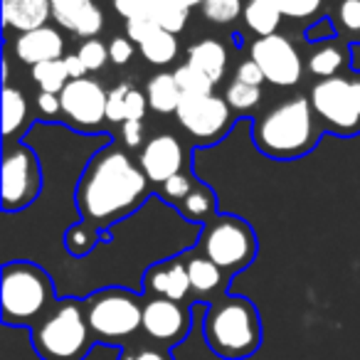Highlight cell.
<instances>
[{
	"mask_svg": "<svg viewBox=\"0 0 360 360\" xmlns=\"http://www.w3.org/2000/svg\"><path fill=\"white\" fill-rule=\"evenodd\" d=\"M42 191V168L35 150L25 143L6 141L3 150V210L15 212L25 210L37 200Z\"/></svg>",
	"mask_w": 360,
	"mask_h": 360,
	"instance_id": "obj_9",
	"label": "cell"
},
{
	"mask_svg": "<svg viewBox=\"0 0 360 360\" xmlns=\"http://www.w3.org/2000/svg\"><path fill=\"white\" fill-rule=\"evenodd\" d=\"M207 348L225 360H245L262 345V319L245 296L225 294L205 306L202 321Z\"/></svg>",
	"mask_w": 360,
	"mask_h": 360,
	"instance_id": "obj_2",
	"label": "cell"
},
{
	"mask_svg": "<svg viewBox=\"0 0 360 360\" xmlns=\"http://www.w3.org/2000/svg\"><path fill=\"white\" fill-rule=\"evenodd\" d=\"M52 20L72 35L91 40L104 27V13L94 0H52Z\"/></svg>",
	"mask_w": 360,
	"mask_h": 360,
	"instance_id": "obj_16",
	"label": "cell"
},
{
	"mask_svg": "<svg viewBox=\"0 0 360 360\" xmlns=\"http://www.w3.org/2000/svg\"><path fill=\"white\" fill-rule=\"evenodd\" d=\"M180 168H183V146L178 143L175 136H153L141 150V170H143L150 183L163 186L165 180L180 173Z\"/></svg>",
	"mask_w": 360,
	"mask_h": 360,
	"instance_id": "obj_15",
	"label": "cell"
},
{
	"mask_svg": "<svg viewBox=\"0 0 360 360\" xmlns=\"http://www.w3.org/2000/svg\"><path fill=\"white\" fill-rule=\"evenodd\" d=\"M191 276H188V264L180 257H170L165 262L148 266L143 274V296L146 299H170L183 301L191 296Z\"/></svg>",
	"mask_w": 360,
	"mask_h": 360,
	"instance_id": "obj_14",
	"label": "cell"
},
{
	"mask_svg": "<svg viewBox=\"0 0 360 360\" xmlns=\"http://www.w3.org/2000/svg\"><path fill=\"white\" fill-rule=\"evenodd\" d=\"M50 18L52 0H3V22L18 35L45 27Z\"/></svg>",
	"mask_w": 360,
	"mask_h": 360,
	"instance_id": "obj_19",
	"label": "cell"
},
{
	"mask_svg": "<svg viewBox=\"0 0 360 360\" xmlns=\"http://www.w3.org/2000/svg\"><path fill=\"white\" fill-rule=\"evenodd\" d=\"M250 60H255L259 65V70L264 72V79L271 82L274 86L299 84L301 72H304L296 47L291 45L289 37L279 35V32L257 37L250 47Z\"/></svg>",
	"mask_w": 360,
	"mask_h": 360,
	"instance_id": "obj_12",
	"label": "cell"
},
{
	"mask_svg": "<svg viewBox=\"0 0 360 360\" xmlns=\"http://www.w3.org/2000/svg\"><path fill=\"white\" fill-rule=\"evenodd\" d=\"M217 202H215V195H212L210 188L200 186V183H195V188L191 191V195L186 198V200L180 202V212L188 217V220L193 222H210L212 217L217 215Z\"/></svg>",
	"mask_w": 360,
	"mask_h": 360,
	"instance_id": "obj_25",
	"label": "cell"
},
{
	"mask_svg": "<svg viewBox=\"0 0 360 360\" xmlns=\"http://www.w3.org/2000/svg\"><path fill=\"white\" fill-rule=\"evenodd\" d=\"M245 13L242 0H205L202 3V15L215 25H230Z\"/></svg>",
	"mask_w": 360,
	"mask_h": 360,
	"instance_id": "obj_33",
	"label": "cell"
},
{
	"mask_svg": "<svg viewBox=\"0 0 360 360\" xmlns=\"http://www.w3.org/2000/svg\"><path fill=\"white\" fill-rule=\"evenodd\" d=\"M141 55L150 62V65H170L178 55V40L170 32L155 27L143 42H141Z\"/></svg>",
	"mask_w": 360,
	"mask_h": 360,
	"instance_id": "obj_24",
	"label": "cell"
},
{
	"mask_svg": "<svg viewBox=\"0 0 360 360\" xmlns=\"http://www.w3.org/2000/svg\"><path fill=\"white\" fill-rule=\"evenodd\" d=\"M32 348L42 360H84L96 345L84 301L60 299L30 328Z\"/></svg>",
	"mask_w": 360,
	"mask_h": 360,
	"instance_id": "obj_4",
	"label": "cell"
},
{
	"mask_svg": "<svg viewBox=\"0 0 360 360\" xmlns=\"http://www.w3.org/2000/svg\"><path fill=\"white\" fill-rule=\"evenodd\" d=\"M15 55L20 62H27L32 67L40 65V62L60 60V57H65V40L52 27H37V30L18 35Z\"/></svg>",
	"mask_w": 360,
	"mask_h": 360,
	"instance_id": "obj_18",
	"label": "cell"
},
{
	"mask_svg": "<svg viewBox=\"0 0 360 360\" xmlns=\"http://www.w3.org/2000/svg\"><path fill=\"white\" fill-rule=\"evenodd\" d=\"M121 139L129 148H139L143 141V121H124L121 124Z\"/></svg>",
	"mask_w": 360,
	"mask_h": 360,
	"instance_id": "obj_45",
	"label": "cell"
},
{
	"mask_svg": "<svg viewBox=\"0 0 360 360\" xmlns=\"http://www.w3.org/2000/svg\"><path fill=\"white\" fill-rule=\"evenodd\" d=\"M200 250L227 276L247 269L257 257V237L250 222L237 215H215L205 222L200 237Z\"/></svg>",
	"mask_w": 360,
	"mask_h": 360,
	"instance_id": "obj_7",
	"label": "cell"
},
{
	"mask_svg": "<svg viewBox=\"0 0 360 360\" xmlns=\"http://www.w3.org/2000/svg\"><path fill=\"white\" fill-rule=\"evenodd\" d=\"M153 30H155V22L150 15H139V18H129V20H126V37H129L131 42H136V45H141Z\"/></svg>",
	"mask_w": 360,
	"mask_h": 360,
	"instance_id": "obj_40",
	"label": "cell"
},
{
	"mask_svg": "<svg viewBox=\"0 0 360 360\" xmlns=\"http://www.w3.org/2000/svg\"><path fill=\"white\" fill-rule=\"evenodd\" d=\"M193 326V306L170 299L143 301V333L150 343L173 348L188 338Z\"/></svg>",
	"mask_w": 360,
	"mask_h": 360,
	"instance_id": "obj_11",
	"label": "cell"
},
{
	"mask_svg": "<svg viewBox=\"0 0 360 360\" xmlns=\"http://www.w3.org/2000/svg\"><path fill=\"white\" fill-rule=\"evenodd\" d=\"M281 18L284 15L279 13V8H276L274 0H247L245 13H242L245 25L250 27L257 37L276 35Z\"/></svg>",
	"mask_w": 360,
	"mask_h": 360,
	"instance_id": "obj_22",
	"label": "cell"
},
{
	"mask_svg": "<svg viewBox=\"0 0 360 360\" xmlns=\"http://www.w3.org/2000/svg\"><path fill=\"white\" fill-rule=\"evenodd\" d=\"M188 65L207 77L210 82H220L227 72V50L217 40H200L188 47Z\"/></svg>",
	"mask_w": 360,
	"mask_h": 360,
	"instance_id": "obj_20",
	"label": "cell"
},
{
	"mask_svg": "<svg viewBox=\"0 0 360 360\" xmlns=\"http://www.w3.org/2000/svg\"><path fill=\"white\" fill-rule=\"evenodd\" d=\"M146 99L155 114H175L180 99H183V91H180L173 72H158L155 77H150L148 86H146Z\"/></svg>",
	"mask_w": 360,
	"mask_h": 360,
	"instance_id": "obj_21",
	"label": "cell"
},
{
	"mask_svg": "<svg viewBox=\"0 0 360 360\" xmlns=\"http://www.w3.org/2000/svg\"><path fill=\"white\" fill-rule=\"evenodd\" d=\"M131 84L129 82H121L114 89L109 91V99H106V121H114V124H124V99L129 94Z\"/></svg>",
	"mask_w": 360,
	"mask_h": 360,
	"instance_id": "obj_38",
	"label": "cell"
},
{
	"mask_svg": "<svg viewBox=\"0 0 360 360\" xmlns=\"http://www.w3.org/2000/svg\"><path fill=\"white\" fill-rule=\"evenodd\" d=\"M148 198V178L134 160L119 150V146H106L96 150L82 173L77 186V207L82 220L96 230L116 225L129 217Z\"/></svg>",
	"mask_w": 360,
	"mask_h": 360,
	"instance_id": "obj_1",
	"label": "cell"
},
{
	"mask_svg": "<svg viewBox=\"0 0 360 360\" xmlns=\"http://www.w3.org/2000/svg\"><path fill=\"white\" fill-rule=\"evenodd\" d=\"M62 60H65V67H67V72H70V79H82V77H86V72H89L77 52L75 55H65Z\"/></svg>",
	"mask_w": 360,
	"mask_h": 360,
	"instance_id": "obj_47",
	"label": "cell"
},
{
	"mask_svg": "<svg viewBox=\"0 0 360 360\" xmlns=\"http://www.w3.org/2000/svg\"><path fill=\"white\" fill-rule=\"evenodd\" d=\"M252 141L264 155L289 160L306 155L319 141L314 126V106L306 96L281 101L255 121Z\"/></svg>",
	"mask_w": 360,
	"mask_h": 360,
	"instance_id": "obj_3",
	"label": "cell"
},
{
	"mask_svg": "<svg viewBox=\"0 0 360 360\" xmlns=\"http://www.w3.org/2000/svg\"><path fill=\"white\" fill-rule=\"evenodd\" d=\"M131 57H134V42H131L129 37H114V40L109 42V60L114 62V65H119V67L129 65Z\"/></svg>",
	"mask_w": 360,
	"mask_h": 360,
	"instance_id": "obj_42",
	"label": "cell"
},
{
	"mask_svg": "<svg viewBox=\"0 0 360 360\" xmlns=\"http://www.w3.org/2000/svg\"><path fill=\"white\" fill-rule=\"evenodd\" d=\"M106 99L109 91L96 79L82 77V79H70V84L62 89V114L75 126L84 131H91L106 119Z\"/></svg>",
	"mask_w": 360,
	"mask_h": 360,
	"instance_id": "obj_13",
	"label": "cell"
},
{
	"mask_svg": "<svg viewBox=\"0 0 360 360\" xmlns=\"http://www.w3.org/2000/svg\"><path fill=\"white\" fill-rule=\"evenodd\" d=\"M343 65H345V50L335 45V42H323L309 57V72L314 77H321V79L335 77Z\"/></svg>",
	"mask_w": 360,
	"mask_h": 360,
	"instance_id": "obj_26",
	"label": "cell"
},
{
	"mask_svg": "<svg viewBox=\"0 0 360 360\" xmlns=\"http://www.w3.org/2000/svg\"><path fill=\"white\" fill-rule=\"evenodd\" d=\"M235 79L245 82V84H252V86H262L266 82L264 72L259 70V65H257L255 60L240 62V67H237V72H235Z\"/></svg>",
	"mask_w": 360,
	"mask_h": 360,
	"instance_id": "obj_43",
	"label": "cell"
},
{
	"mask_svg": "<svg viewBox=\"0 0 360 360\" xmlns=\"http://www.w3.org/2000/svg\"><path fill=\"white\" fill-rule=\"evenodd\" d=\"M146 109H148L146 94H141L139 89L131 86L129 94H126V99H124V121H143Z\"/></svg>",
	"mask_w": 360,
	"mask_h": 360,
	"instance_id": "obj_39",
	"label": "cell"
},
{
	"mask_svg": "<svg viewBox=\"0 0 360 360\" xmlns=\"http://www.w3.org/2000/svg\"><path fill=\"white\" fill-rule=\"evenodd\" d=\"M32 79L40 86V91L62 94V89L70 84V72L65 67V60H50L32 67Z\"/></svg>",
	"mask_w": 360,
	"mask_h": 360,
	"instance_id": "obj_27",
	"label": "cell"
},
{
	"mask_svg": "<svg viewBox=\"0 0 360 360\" xmlns=\"http://www.w3.org/2000/svg\"><path fill=\"white\" fill-rule=\"evenodd\" d=\"M335 37L333 18H321L306 30V40L309 42H330Z\"/></svg>",
	"mask_w": 360,
	"mask_h": 360,
	"instance_id": "obj_44",
	"label": "cell"
},
{
	"mask_svg": "<svg viewBox=\"0 0 360 360\" xmlns=\"http://www.w3.org/2000/svg\"><path fill=\"white\" fill-rule=\"evenodd\" d=\"M262 99V86L245 84L240 79H232V84L225 91V101L230 104L232 111H250L259 104Z\"/></svg>",
	"mask_w": 360,
	"mask_h": 360,
	"instance_id": "obj_32",
	"label": "cell"
},
{
	"mask_svg": "<svg viewBox=\"0 0 360 360\" xmlns=\"http://www.w3.org/2000/svg\"><path fill=\"white\" fill-rule=\"evenodd\" d=\"M284 18L291 20H321L328 8V0H274Z\"/></svg>",
	"mask_w": 360,
	"mask_h": 360,
	"instance_id": "obj_30",
	"label": "cell"
},
{
	"mask_svg": "<svg viewBox=\"0 0 360 360\" xmlns=\"http://www.w3.org/2000/svg\"><path fill=\"white\" fill-rule=\"evenodd\" d=\"M333 22H338L348 35L360 32V0H335Z\"/></svg>",
	"mask_w": 360,
	"mask_h": 360,
	"instance_id": "obj_35",
	"label": "cell"
},
{
	"mask_svg": "<svg viewBox=\"0 0 360 360\" xmlns=\"http://www.w3.org/2000/svg\"><path fill=\"white\" fill-rule=\"evenodd\" d=\"M155 0H114V11L121 18H139V15H150Z\"/></svg>",
	"mask_w": 360,
	"mask_h": 360,
	"instance_id": "obj_41",
	"label": "cell"
},
{
	"mask_svg": "<svg viewBox=\"0 0 360 360\" xmlns=\"http://www.w3.org/2000/svg\"><path fill=\"white\" fill-rule=\"evenodd\" d=\"M37 109H40L45 116H55V114H60V111H62L60 94H50V91H40V94H37Z\"/></svg>",
	"mask_w": 360,
	"mask_h": 360,
	"instance_id": "obj_46",
	"label": "cell"
},
{
	"mask_svg": "<svg viewBox=\"0 0 360 360\" xmlns=\"http://www.w3.org/2000/svg\"><path fill=\"white\" fill-rule=\"evenodd\" d=\"M86 321L99 345L126 348L143 330V299L121 286L99 289L84 299Z\"/></svg>",
	"mask_w": 360,
	"mask_h": 360,
	"instance_id": "obj_6",
	"label": "cell"
},
{
	"mask_svg": "<svg viewBox=\"0 0 360 360\" xmlns=\"http://www.w3.org/2000/svg\"><path fill=\"white\" fill-rule=\"evenodd\" d=\"M193 188H195V180H193L191 175H186V173H178V175H173L170 180H165L163 186H160V191H163L165 200L183 202L188 195H191Z\"/></svg>",
	"mask_w": 360,
	"mask_h": 360,
	"instance_id": "obj_37",
	"label": "cell"
},
{
	"mask_svg": "<svg viewBox=\"0 0 360 360\" xmlns=\"http://www.w3.org/2000/svg\"><path fill=\"white\" fill-rule=\"evenodd\" d=\"M170 3H178V6H183V8L191 11V8H195V6H202L205 0H170Z\"/></svg>",
	"mask_w": 360,
	"mask_h": 360,
	"instance_id": "obj_48",
	"label": "cell"
},
{
	"mask_svg": "<svg viewBox=\"0 0 360 360\" xmlns=\"http://www.w3.org/2000/svg\"><path fill=\"white\" fill-rule=\"evenodd\" d=\"M25 121H27L25 94L20 89H13L11 84H6V89H3V134H6V141H11L22 129Z\"/></svg>",
	"mask_w": 360,
	"mask_h": 360,
	"instance_id": "obj_23",
	"label": "cell"
},
{
	"mask_svg": "<svg viewBox=\"0 0 360 360\" xmlns=\"http://www.w3.org/2000/svg\"><path fill=\"white\" fill-rule=\"evenodd\" d=\"M150 18H153L155 27L170 32V35H178L188 25V8L170 3V0H155L150 8Z\"/></svg>",
	"mask_w": 360,
	"mask_h": 360,
	"instance_id": "obj_28",
	"label": "cell"
},
{
	"mask_svg": "<svg viewBox=\"0 0 360 360\" xmlns=\"http://www.w3.org/2000/svg\"><path fill=\"white\" fill-rule=\"evenodd\" d=\"M173 75H175V82H178L180 91H183V96L212 94V86H215V82H210L205 75H202V72H198L195 67H191L188 62H186V65H180Z\"/></svg>",
	"mask_w": 360,
	"mask_h": 360,
	"instance_id": "obj_31",
	"label": "cell"
},
{
	"mask_svg": "<svg viewBox=\"0 0 360 360\" xmlns=\"http://www.w3.org/2000/svg\"><path fill=\"white\" fill-rule=\"evenodd\" d=\"M119 360H173V353L155 343H129L121 348Z\"/></svg>",
	"mask_w": 360,
	"mask_h": 360,
	"instance_id": "obj_36",
	"label": "cell"
},
{
	"mask_svg": "<svg viewBox=\"0 0 360 360\" xmlns=\"http://www.w3.org/2000/svg\"><path fill=\"white\" fill-rule=\"evenodd\" d=\"M52 279L32 262H8L0 281V311L3 323L15 328H32L55 306Z\"/></svg>",
	"mask_w": 360,
	"mask_h": 360,
	"instance_id": "obj_5",
	"label": "cell"
},
{
	"mask_svg": "<svg viewBox=\"0 0 360 360\" xmlns=\"http://www.w3.org/2000/svg\"><path fill=\"white\" fill-rule=\"evenodd\" d=\"M99 242V230L89 222H77L65 232V247L72 257H86Z\"/></svg>",
	"mask_w": 360,
	"mask_h": 360,
	"instance_id": "obj_29",
	"label": "cell"
},
{
	"mask_svg": "<svg viewBox=\"0 0 360 360\" xmlns=\"http://www.w3.org/2000/svg\"><path fill=\"white\" fill-rule=\"evenodd\" d=\"M178 124L200 143H212L222 139L232 124V109L222 96H183L175 111Z\"/></svg>",
	"mask_w": 360,
	"mask_h": 360,
	"instance_id": "obj_10",
	"label": "cell"
},
{
	"mask_svg": "<svg viewBox=\"0 0 360 360\" xmlns=\"http://www.w3.org/2000/svg\"><path fill=\"white\" fill-rule=\"evenodd\" d=\"M309 101L314 114L338 136L360 134V72L316 82Z\"/></svg>",
	"mask_w": 360,
	"mask_h": 360,
	"instance_id": "obj_8",
	"label": "cell"
},
{
	"mask_svg": "<svg viewBox=\"0 0 360 360\" xmlns=\"http://www.w3.org/2000/svg\"><path fill=\"white\" fill-rule=\"evenodd\" d=\"M186 264H188V276H191L193 294L198 296L200 304H212L215 299L225 296L230 276H227L215 262L207 259L202 252H191V255L186 257Z\"/></svg>",
	"mask_w": 360,
	"mask_h": 360,
	"instance_id": "obj_17",
	"label": "cell"
},
{
	"mask_svg": "<svg viewBox=\"0 0 360 360\" xmlns=\"http://www.w3.org/2000/svg\"><path fill=\"white\" fill-rule=\"evenodd\" d=\"M77 55H79V60L84 62V67L89 72H99L106 67V62L109 60V45H104L101 40H96V37H91V40H84L79 45V50H77Z\"/></svg>",
	"mask_w": 360,
	"mask_h": 360,
	"instance_id": "obj_34",
	"label": "cell"
}]
</instances>
